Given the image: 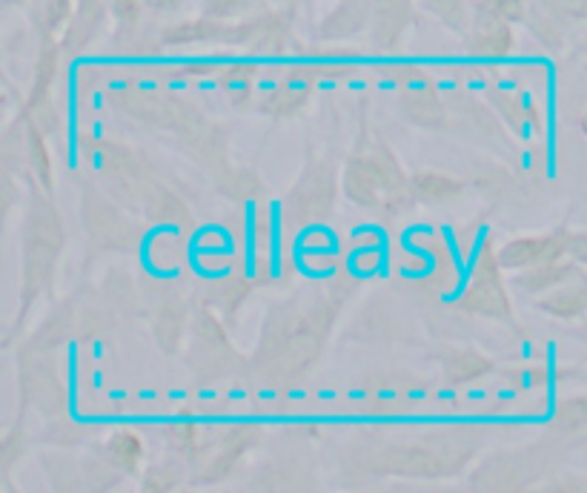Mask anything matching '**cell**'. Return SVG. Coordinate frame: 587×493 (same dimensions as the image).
Listing matches in <instances>:
<instances>
[{"label":"cell","instance_id":"2e32d148","mask_svg":"<svg viewBox=\"0 0 587 493\" xmlns=\"http://www.w3.org/2000/svg\"><path fill=\"white\" fill-rule=\"evenodd\" d=\"M316 75L318 70H312V63H307V66H292L272 90L264 92L258 110H261L267 119H292V115H298V112L307 106V101H310L312 86H316Z\"/></svg>","mask_w":587,"mask_h":493},{"label":"cell","instance_id":"f1b7e54d","mask_svg":"<svg viewBox=\"0 0 587 493\" xmlns=\"http://www.w3.org/2000/svg\"><path fill=\"white\" fill-rule=\"evenodd\" d=\"M27 12L41 41L43 38H58L61 41L63 29L70 27L72 14H75V3H70V0H47V3H29Z\"/></svg>","mask_w":587,"mask_h":493},{"label":"cell","instance_id":"7c38bea8","mask_svg":"<svg viewBox=\"0 0 587 493\" xmlns=\"http://www.w3.org/2000/svg\"><path fill=\"white\" fill-rule=\"evenodd\" d=\"M258 442H261V428L256 422H233L218 433H207L204 451L193 468V482L195 485L224 482Z\"/></svg>","mask_w":587,"mask_h":493},{"label":"cell","instance_id":"83f0119b","mask_svg":"<svg viewBox=\"0 0 587 493\" xmlns=\"http://www.w3.org/2000/svg\"><path fill=\"white\" fill-rule=\"evenodd\" d=\"M207 433H204L200 424L189 422V419H178V422L164 424V439L166 445H169V451H173V456L181 459V462H187V465L193 468L195 462H198L200 451H204Z\"/></svg>","mask_w":587,"mask_h":493},{"label":"cell","instance_id":"8d00e7d4","mask_svg":"<svg viewBox=\"0 0 587 493\" xmlns=\"http://www.w3.org/2000/svg\"><path fill=\"white\" fill-rule=\"evenodd\" d=\"M144 9L146 7H141V3H112L110 12L121 18V32H130V29H138Z\"/></svg>","mask_w":587,"mask_h":493},{"label":"cell","instance_id":"f546056e","mask_svg":"<svg viewBox=\"0 0 587 493\" xmlns=\"http://www.w3.org/2000/svg\"><path fill=\"white\" fill-rule=\"evenodd\" d=\"M464 193V181L456 175L435 173V170H422L413 175V195L415 202L444 204L450 198H459Z\"/></svg>","mask_w":587,"mask_h":493},{"label":"cell","instance_id":"ac0fdd59","mask_svg":"<svg viewBox=\"0 0 587 493\" xmlns=\"http://www.w3.org/2000/svg\"><path fill=\"white\" fill-rule=\"evenodd\" d=\"M61 58L63 52L58 38H43L41 47H38L35 66H32V84H29L27 97L21 101V112L18 115H32V112L49 104V92H52L58 70H61Z\"/></svg>","mask_w":587,"mask_h":493},{"label":"cell","instance_id":"3957f363","mask_svg":"<svg viewBox=\"0 0 587 493\" xmlns=\"http://www.w3.org/2000/svg\"><path fill=\"white\" fill-rule=\"evenodd\" d=\"M482 442L484 433L473 428H442L379 448L367 456V473L404 482H442L467 471Z\"/></svg>","mask_w":587,"mask_h":493},{"label":"cell","instance_id":"1f68e13d","mask_svg":"<svg viewBox=\"0 0 587 493\" xmlns=\"http://www.w3.org/2000/svg\"><path fill=\"white\" fill-rule=\"evenodd\" d=\"M184 480L181 471V459H166V462H155L141 471L138 493H173Z\"/></svg>","mask_w":587,"mask_h":493},{"label":"cell","instance_id":"52a82bcc","mask_svg":"<svg viewBox=\"0 0 587 493\" xmlns=\"http://www.w3.org/2000/svg\"><path fill=\"white\" fill-rule=\"evenodd\" d=\"M341 189V175L327 155H318L307 146L305 167L284 195V224L292 229H307L325 224L336 209Z\"/></svg>","mask_w":587,"mask_h":493},{"label":"cell","instance_id":"f35d334b","mask_svg":"<svg viewBox=\"0 0 587 493\" xmlns=\"http://www.w3.org/2000/svg\"><path fill=\"white\" fill-rule=\"evenodd\" d=\"M579 126H581V133L587 135V106H585V112H581V119H579Z\"/></svg>","mask_w":587,"mask_h":493},{"label":"cell","instance_id":"8fae6325","mask_svg":"<svg viewBox=\"0 0 587 493\" xmlns=\"http://www.w3.org/2000/svg\"><path fill=\"white\" fill-rule=\"evenodd\" d=\"M141 290H144L146 319H150V327H153L155 345L166 356L181 353L184 345H187L189 321H193L184 292L173 281L153 276L141 278Z\"/></svg>","mask_w":587,"mask_h":493},{"label":"cell","instance_id":"4dcf8cb0","mask_svg":"<svg viewBox=\"0 0 587 493\" xmlns=\"http://www.w3.org/2000/svg\"><path fill=\"white\" fill-rule=\"evenodd\" d=\"M419 9L430 12L433 18L444 23L450 32L470 38V27H476V14H473V3H462V0H430V3H419Z\"/></svg>","mask_w":587,"mask_h":493},{"label":"cell","instance_id":"9c48e42d","mask_svg":"<svg viewBox=\"0 0 587 493\" xmlns=\"http://www.w3.org/2000/svg\"><path fill=\"white\" fill-rule=\"evenodd\" d=\"M459 314L482 316V319L498 321L516 330V310L507 296L505 270L498 265V247H493V238H482L473 267L467 273L459 299H453Z\"/></svg>","mask_w":587,"mask_h":493},{"label":"cell","instance_id":"7402d4cb","mask_svg":"<svg viewBox=\"0 0 587 493\" xmlns=\"http://www.w3.org/2000/svg\"><path fill=\"white\" fill-rule=\"evenodd\" d=\"M249 290H253V278H249L247 273H227V276L215 278L213 285H209V296L204 305L227 325V321H233L235 314L241 310Z\"/></svg>","mask_w":587,"mask_h":493},{"label":"cell","instance_id":"5bb4252c","mask_svg":"<svg viewBox=\"0 0 587 493\" xmlns=\"http://www.w3.org/2000/svg\"><path fill=\"white\" fill-rule=\"evenodd\" d=\"M542 456V445L502 451L478 468L473 482L487 493H527L533 487L531 482L539 480Z\"/></svg>","mask_w":587,"mask_h":493},{"label":"cell","instance_id":"30bf717a","mask_svg":"<svg viewBox=\"0 0 587 493\" xmlns=\"http://www.w3.org/2000/svg\"><path fill=\"white\" fill-rule=\"evenodd\" d=\"M81 222L97 250L135 253L141 247V227L135 218L92 181L81 184Z\"/></svg>","mask_w":587,"mask_h":493},{"label":"cell","instance_id":"d6986e66","mask_svg":"<svg viewBox=\"0 0 587 493\" xmlns=\"http://www.w3.org/2000/svg\"><path fill=\"white\" fill-rule=\"evenodd\" d=\"M415 7L404 0H390V3H375L373 21H370V41L379 52H393L404 32L413 23Z\"/></svg>","mask_w":587,"mask_h":493},{"label":"cell","instance_id":"44dd1931","mask_svg":"<svg viewBox=\"0 0 587 493\" xmlns=\"http://www.w3.org/2000/svg\"><path fill=\"white\" fill-rule=\"evenodd\" d=\"M516 49V32L505 21H476L467 38V52L476 61H505Z\"/></svg>","mask_w":587,"mask_h":493},{"label":"cell","instance_id":"836d02e7","mask_svg":"<svg viewBox=\"0 0 587 493\" xmlns=\"http://www.w3.org/2000/svg\"><path fill=\"white\" fill-rule=\"evenodd\" d=\"M553 422H556V428H559V431H567V433H574V431H579V428H585L587 424V397L562 399V402L556 404V417H553Z\"/></svg>","mask_w":587,"mask_h":493},{"label":"cell","instance_id":"ffe728a7","mask_svg":"<svg viewBox=\"0 0 587 493\" xmlns=\"http://www.w3.org/2000/svg\"><path fill=\"white\" fill-rule=\"evenodd\" d=\"M106 12H110L106 3H92V0L75 3V14H72L70 27L63 29L61 41H58L61 43L63 58H78L86 52V47L95 41V35L106 23Z\"/></svg>","mask_w":587,"mask_h":493},{"label":"cell","instance_id":"9a60e30c","mask_svg":"<svg viewBox=\"0 0 587 493\" xmlns=\"http://www.w3.org/2000/svg\"><path fill=\"white\" fill-rule=\"evenodd\" d=\"M567 261V229H553L542 236H516L498 247V265L502 270L527 273L547 265Z\"/></svg>","mask_w":587,"mask_h":493},{"label":"cell","instance_id":"8992f818","mask_svg":"<svg viewBox=\"0 0 587 493\" xmlns=\"http://www.w3.org/2000/svg\"><path fill=\"white\" fill-rule=\"evenodd\" d=\"M184 359H187L189 373L198 384H215L222 379L249 373V359L235 348L227 333V325L207 305L193 310Z\"/></svg>","mask_w":587,"mask_h":493},{"label":"cell","instance_id":"74e56055","mask_svg":"<svg viewBox=\"0 0 587 493\" xmlns=\"http://www.w3.org/2000/svg\"><path fill=\"white\" fill-rule=\"evenodd\" d=\"M3 487H7V493H21V491H18V487H14L12 476H7V480H3Z\"/></svg>","mask_w":587,"mask_h":493},{"label":"cell","instance_id":"d590c367","mask_svg":"<svg viewBox=\"0 0 587 493\" xmlns=\"http://www.w3.org/2000/svg\"><path fill=\"white\" fill-rule=\"evenodd\" d=\"M352 493H453L450 487L439 485V482H404L395 480L390 485L381 487H367V491H352Z\"/></svg>","mask_w":587,"mask_h":493},{"label":"cell","instance_id":"4fadbf2b","mask_svg":"<svg viewBox=\"0 0 587 493\" xmlns=\"http://www.w3.org/2000/svg\"><path fill=\"white\" fill-rule=\"evenodd\" d=\"M390 84L395 86L399 106L410 124L422 130H444L447 126V106H444L433 78L415 63H388Z\"/></svg>","mask_w":587,"mask_h":493},{"label":"cell","instance_id":"cb8c5ba5","mask_svg":"<svg viewBox=\"0 0 587 493\" xmlns=\"http://www.w3.org/2000/svg\"><path fill=\"white\" fill-rule=\"evenodd\" d=\"M493 368H496V364L473 348H456L442 353L444 382H447L450 388H464V384L478 382V379H484L487 373H493Z\"/></svg>","mask_w":587,"mask_h":493},{"label":"cell","instance_id":"e0dca14e","mask_svg":"<svg viewBox=\"0 0 587 493\" xmlns=\"http://www.w3.org/2000/svg\"><path fill=\"white\" fill-rule=\"evenodd\" d=\"M375 3H364V0H347V3H332L321 23L316 27V41L332 43L339 47V41H350L359 32L370 29L373 21Z\"/></svg>","mask_w":587,"mask_h":493},{"label":"cell","instance_id":"484cf974","mask_svg":"<svg viewBox=\"0 0 587 493\" xmlns=\"http://www.w3.org/2000/svg\"><path fill=\"white\" fill-rule=\"evenodd\" d=\"M576 278H581V267L574 265V261H559V265H547L539 267V270L518 273V276H513V285H516L518 290H525L527 296L542 299V296L553 292L556 287L567 285V281H576Z\"/></svg>","mask_w":587,"mask_h":493},{"label":"cell","instance_id":"ba28073f","mask_svg":"<svg viewBox=\"0 0 587 493\" xmlns=\"http://www.w3.org/2000/svg\"><path fill=\"white\" fill-rule=\"evenodd\" d=\"M38 410L47 424L70 419V393L58 370L55 350H35L21 345L18 350V417Z\"/></svg>","mask_w":587,"mask_h":493},{"label":"cell","instance_id":"603a6c76","mask_svg":"<svg viewBox=\"0 0 587 493\" xmlns=\"http://www.w3.org/2000/svg\"><path fill=\"white\" fill-rule=\"evenodd\" d=\"M144 439L141 433L130 431V428H117L110 436L101 442V451L97 456H104L117 473H138L144 465Z\"/></svg>","mask_w":587,"mask_h":493},{"label":"cell","instance_id":"4316f807","mask_svg":"<svg viewBox=\"0 0 587 493\" xmlns=\"http://www.w3.org/2000/svg\"><path fill=\"white\" fill-rule=\"evenodd\" d=\"M229 27L213 21V18H187V21H173L169 27L161 29V41L166 47H184V43H207L224 41L227 43Z\"/></svg>","mask_w":587,"mask_h":493},{"label":"cell","instance_id":"d6a6232c","mask_svg":"<svg viewBox=\"0 0 587 493\" xmlns=\"http://www.w3.org/2000/svg\"><path fill=\"white\" fill-rule=\"evenodd\" d=\"M258 66L256 63H233L227 70L222 72V86L229 97H233L235 104H244L249 95H253V84H256Z\"/></svg>","mask_w":587,"mask_h":493},{"label":"cell","instance_id":"7a4b0ae2","mask_svg":"<svg viewBox=\"0 0 587 493\" xmlns=\"http://www.w3.org/2000/svg\"><path fill=\"white\" fill-rule=\"evenodd\" d=\"M23 184H27V213L21 224V292H18L12 327L3 341L7 348H12L14 336L23 330L38 299L49 296L55 287L58 261L66 244V229H63V218L52 195L38 187L32 178Z\"/></svg>","mask_w":587,"mask_h":493},{"label":"cell","instance_id":"e575fe53","mask_svg":"<svg viewBox=\"0 0 587 493\" xmlns=\"http://www.w3.org/2000/svg\"><path fill=\"white\" fill-rule=\"evenodd\" d=\"M527 493H587V476L581 473H559L550 480L533 485Z\"/></svg>","mask_w":587,"mask_h":493},{"label":"cell","instance_id":"5b68a950","mask_svg":"<svg viewBox=\"0 0 587 493\" xmlns=\"http://www.w3.org/2000/svg\"><path fill=\"white\" fill-rule=\"evenodd\" d=\"M117 104L130 112L132 119L144 121V124L164 130V133H175L189 153L200 155L204 164L213 170L227 164V138L224 130L207 115H200L189 101L173 95L166 90H155V86H124L117 92Z\"/></svg>","mask_w":587,"mask_h":493},{"label":"cell","instance_id":"6da1fadb","mask_svg":"<svg viewBox=\"0 0 587 493\" xmlns=\"http://www.w3.org/2000/svg\"><path fill=\"white\" fill-rule=\"evenodd\" d=\"M339 316V301L318 287L284 296L267 307L258 345L249 356V373L264 382L292 384L312 370Z\"/></svg>","mask_w":587,"mask_h":493},{"label":"cell","instance_id":"d4e9b609","mask_svg":"<svg viewBox=\"0 0 587 493\" xmlns=\"http://www.w3.org/2000/svg\"><path fill=\"white\" fill-rule=\"evenodd\" d=\"M536 307L542 314L553 316L559 321H576L587 314V276L567 281V285L556 287L553 292L536 299Z\"/></svg>","mask_w":587,"mask_h":493},{"label":"cell","instance_id":"277c9868","mask_svg":"<svg viewBox=\"0 0 587 493\" xmlns=\"http://www.w3.org/2000/svg\"><path fill=\"white\" fill-rule=\"evenodd\" d=\"M341 193L356 207L381 216H399L415 204L413 175L404 173L381 135L367 130L364 115L359 124V138L341 173Z\"/></svg>","mask_w":587,"mask_h":493}]
</instances>
